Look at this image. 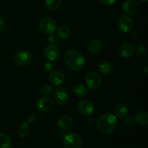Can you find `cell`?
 <instances>
[{"label": "cell", "mask_w": 148, "mask_h": 148, "mask_svg": "<svg viewBox=\"0 0 148 148\" xmlns=\"http://www.w3.org/2000/svg\"><path fill=\"white\" fill-rule=\"evenodd\" d=\"M117 126L116 116L111 113H106L98 117L96 127L100 133L104 135L110 134L114 132Z\"/></svg>", "instance_id": "6da1fadb"}, {"label": "cell", "mask_w": 148, "mask_h": 148, "mask_svg": "<svg viewBox=\"0 0 148 148\" xmlns=\"http://www.w3.org/2000/svg\"><path fill=\"white\" fill-rule=\"evenodd\" d=\"M64 60L66 65L73 70H79L83 68L85 59L82 53L75 50H69L65 53Z\"/></svg>", "instance_id": "7a4b0ae2"}, {"label": "cell", "mask_w": 148, "mask_h": 148, "mask_svg": "<svg viewBox=\"0 0 148 148\" xmlns=\"http://www.w3.org/2000/svg\"><path fill=\"white\" fill-rule=\"evenodd\" d=\"M63 145L65 148H82L83 141L79 134L71 132L64 137Z\"/></svg>", "instance_id": "3957f363"}, {"label": "cell", "mask_w": 148, "mask_h": 148, "mask_svg": "<svg viewBox=\"0 0 148 148\" xmlns=\"http://www.w3.org/2000/svg\"><path fill=\"white\" fill-rule=\"evenodd\" d=\"M39 29L46 34H53L57 29L56 20L51 17H44L39 22Z\"/></svg>", "instance_id": "277c9868"}, {"label": "cell", "mask_w": 148, "mask_h": 148, "mask_svg": "<svg viewBox=\"0 0 148 148\" xmlns=\"http://www.w3.org/2000/svg\"><path fill=\"white\" fill-rule=\"evenodd\" d=\"M33 56L31 53L27 51H17L14 56V61L16 64L20 66H25L32 62Z\"/></svg>", "instance_id": "5b68a950"}, {"label": "cell", "mask_w": 148, "mask_h": 148, "mask_svg": "<svg viewBox=\"0 0 148 148\" xmlns=\"http://www.w3.org/2000/svg\"><path fill=\"white\" fill-rule=\"evenodd\" d=\"M85 82L88 88L91 90H97L101 84V77L95 72H89L85 77Z\"/></svg>", "instance_id": "8992f818"}, {"label": "cell", "mask_w": 148, "mask_h": 148, "mask_svg": "<svg viewBox=\"0 0 148 148\" xmlns=\"http://www.w3.org/2000/svg\"><path fill=\"white\" fill-rule=\"evenodd\" d=\"M123 11L130 15H134L140 10V3L137 0H126L122 4Z\"/></svg>", "instance_id": "52a82bcc"}, {"label": "cell", "mask_w": 148, "mask_h": 148, "mask_svg": "<svg viewBox=\"0 0 148 148\" xmlns=\"http://www.w3.org/2000/svg\"><path fill=\"white\" fill-rule=\"evenodd\" d=\"M77 109L82 116H88L94 112V105L90 101L87 99L82 100L77 104Z\"/></svg>", "instance_id": "ba28073f"}, {"label": "cell", "mask_w": 148, "mask_h": 148, "mask_svg": "<svg viewBox=\"0 0 148 148\" xmlns=\"http://www.w3.org/2000/svg\"><path fill=\"white\" fill-rule=\"evenodd\" d=\"M44 56L47 60L53 62L59 59L60 56V51L56 45L54 43H51L48 45L44 51Z\"/></svg>", "instance_id": "9c48e42d"}, {"label": "cell", "mask_w": 148, "mask_h": 148, "mask_svg": "<svg viewBox=\"0 0 148 148\" xmlns=\"http://www.w3.org/2000/svg\"><path fill=\"white\" fill-rule=\"evenodd\" d=\"M119 26L123 33H128L132 31L134 27V23L131 17L128 15H122L119 20Z\"/></svg>", "instance_id": "30bf717a"}, {"label": "cell", "mask_w": 148, "mask_h": 148, "mask_svg": "<svg viewBox=\"0 0 148 148\" xmlns=\"http://www.w3.org/2000/svg\"><path fill=\"white\" fill-rule=\"evenodd\" d=\"M135 53V47L132 43L125 42L119 46V53L122 58L128 59L132 57Z\"/></svg>", "instance_id": "8fae6325"}, {"label": "cell", "mask_w": 148, "mask_h": 148, "mask_svg": "<svg viewBox=\"0 0 148 148\" xmlns=\"http://www.w3.org/2000/svg\"><path fill=\"white\" fill-rule=\"evenodd\" d=\"M38 109L41 112H49L54 107V102L53 100L49 97H43L40 98L37 104Z\"/></svg>", "instance_id": "7c38bea8"}, {"label": "cell", "mask_w": 148, "mask_h": 148, "mask_svg": "<svg viewBox=\"0 0 148 148\" xmlns=\"http://www.w3.org/2000/svg\"><path fill=\"white\" fill-rule=\"evenodd\" d=\"M53 97L56 102L60 106L66 105L69 99V93L64 88H59L56 90L53 94Z\"/></svg>", "instance_id": "4fadbf2b"}, {"label": "cell", "mask_w": 148, "mask_h": 148, "mask_svg": "<svg viewBox=\"0 0 148 148\" xmlns=\"http://www.w3.org/2000/svg\"><path fill=\"white\" fill-rule=\"evenodd\" d=\"M65 75H64L63 72L59 70H53L52 71L49 75V80L54 85L59 86V85H62L65 82Z\"/></svg>", "instance_id": "5bb4252c"}, {"label": "cell", "mask_w": 148, "mask_h": 148, "mask_svg": "<svg viewBox=\"0 0 148 148\" xmlns=\"http://www.w3.org/2000/svg\"><path fill=\"white\" fill-rule=\"evenodd\" d=\"M98 69L101 75H108L112 72L114 69V65L109 61H103L98 64Z\"/></svg>", "instance_id": "9a60e30c"}, {"label": "cell", "mask_w": 148, "mask_h": 148, "mask_svg": "<svg viewBox=\"0 0 148 148\" xmlns=\"http://www.w3.org/2000/svg\"><path fill=\"white\" fill-rule=\"evenodd\" d=\"M72 124H73V121H72V118L70 116H69L66 115L61 116L57 121L58 127L64 130L70 129L72 127Z\"/></svg>", "instance_id": "2e32d148"}, {"label": "cell", "mask_w": 148, "mask_h": 148, "mask_svg": "<svg viewBox=\"0 0 148 148\" xmlns=\"http://www.w3.org/2000/svg\"><path fill=\"white\" fill-rule=\"evenodd\" d=\"M102 49L103 42L99 38L92 39L90 41V43H89V46H88L89 51L91 53H93V54H96V53H98L99 52H101Z\"/></svg>", "instance_id": "e0dca14e"}, {"label": "cell", "mask_w": 148, "mask_h": 148, "mask_svg": "<svg viewBox=\"0 0 148 148\" xmlns=\"http://www.w3.org/2000/svg\"><path fill=\"white\" fill-rule=\"evenodd\" d=\"M129 111H130V109H129L128 106L127 104L121 103L116 106L114 112H115V115L116 117L124 118L128 114Z\"/></svg>", "instance_id": "ac0fdd59"}, {"label": "cell", "mask_w": 148, "mask_h": 148, "mask_svg": "<svg viewBox=\"0 0 148 148\" xmlns=\"http://www.w3.org/2000/svg\"><path fill=\"white\" fill-rule=\"evenodd\" d=\"M73 92L76 96L79 98L85 97L89 93L88 88L83 84H77L73 88Z\"/></svg>", "instance_id": "d6986e66"}, {"label": "cell", "mask_w": 148, "mask_h": 148, "mask_svg": "<svg viewBox=\"0 0 148 148\" xmlns=\"http://www.w3.org/2000/svg\"><path fill=\"white\" fill-rule=\"evenodd\" d=\"M134 120L140 125L146 126L148 124V114L144 111H140L135 114Z\"/></svg>", "instance_id": "ffe728a7"}, {"label": "cell", "mask_w": 148, "mask_h": 148, "mask_svg": "<svg viewBox=\"0 0 148 148\" xmlns=\"http://www.w3.org/2000/svg\"><path fill=\"white\" fill-rule=\"evenodd\" d=\"M56 33H57L58 37L65 40L71 36V30L68 26L61 25L56 29Z\"/></svg>", "instance_id": "44dd1931"}, {"label": "cell", "mask_w": 148, "mask_h": 148, "mask_svg": "<svg viewBox=\"0 0 148 148\" xmlns=\"http://www.w3.org/2000/svg\"><path fill=\"white\" fill-rule=\"evenodd\" d=\"M11 143V139L7 134L0 133V148H10Z\"/></svg>", "instance_id": "7402d4cb"}, {"label": "cell", "mask_w": 148, "mask_h": 148, "mask_svg": "<svg viewBox=\"0 0 148 148\" xmlns=\"http://www.w3.org/2000/svg\"><path fill=\"white\" fill-rule=\"evenodd\" d=\"M62 0H46V6L51 11H56L62 5Z\"/></svg>", "instance_id": "603a6c76"}, {"label": "cell", "mask_w": 148, "mask_h": 148, "mask_svg": "<svg viewBox=\"0 0 148 148\" xmlns=\"http://www.w3.org/2000/svg\"><path fill=\"white\" fill-rule=\"evenodd\" d=\"M30 128H29L28 123L23 122L19 127V135L22 138H25L28 136Z\"/></svg>", "instance_id": "cb8c5ba5"}, {"label": "cell", "mask_w": 148, "mask_h": 148, "mask_svg": "<svg viewBox=\"0 0 148 148\" xmlns=\"http://www.w3.org/2000/svg\"><path fill=\"white\" fill-rule=\"evenodd\" d=\"M52 91H53V87L48 84L41 85V87L40 88V92L43 95H49V94L51 93Z\"/></svg>", "instance_id": "d4e9b609"}, {"label": "cell", "mask_w": 148, "mask_h": 148, "mask_svg": "<svg viewBox=\"0 0 148 148\" xmlns=\"http://www.w3.org/2000/svg\"><path fill=\"white\" fill-rule=\"evenodd\" d=\"M137 53L139 56H140V57H144V56H145L146 54H147V50L145 46H140L137 47Z\"/></svg>", "instance_id": "484cf974"}, {"label": "cell", "mask_w": 148, "mask_h": 148, "mask_svg": "<svg viewBox=\"0 0 148 148\" xmlns=\"http://www.w3.org/2000/svg\"><path fill=\"white\" fill-rule=\"evenodd\" d=\"M43 69L48 73H51L52 71H53V69H54V66L52 63L51 62H46V64H44L43 65Z\"/></svg>", "instance_id": "4316f807"}, {"label": "cell", "mask_w": 148, "mask_h": 148, "mask_svg": "<svg viewBox=\"0 0 148 148\" xmlns=\"http://www.w3.org/2000/svg\"><path fill=\"white\" fill-rule=\"evenodd\" d=\"M100 1V3H101L103 5L106 6H110L114 4V3L116 1V0H98Z\"/></svg>", "instance_id": "83f0119b"}, {"label": "cell", "mask_w": 148, "mask_h": 148, "mask_svg": "<svg viewBox=\"0 0 148 148\" xmlns=\"http://www.w3.org/2000/svg\"><path fill=\"white\" fill-rule=\"evenodd\" d=\"M132 123V117H127L123 121V124L125 127H129L130 125H131Z\"/></svg>", "instance_id": "f1b7e54d"}, {"label": "cell", "mask_w": 148, "mask_h": 148, "mask_svg": "<svg viewBox=\"0 0 148 148\" xmlns=\"http://www.w3.org/2000/svg\"><path fill=\"white\" fill-rule=\"evenodd\" d=\"M49 42L52 43H57L58 42V38L56 36H55L53 34H51L49 38Z\"/></svg>", "instance_id": "f546056e"}, {"label": "cell", "mask_w": 148, "mask_h": 148, "mask_svg": "<svg viewBox=\"0 0 148 148\" xmlns=\"http://www.w3.org/2000/svg\"><path fill=\"white\" fill-rule=\"evenodd\" d=\"M4 27H5V20H4V18L0 17V32L4 30Z\"/></svg>", "instance_id": "4dcf8cb0"}, {"label": "cell", "mask_w": 148, "mask_h": 148, "mask_svg": "<svg viewBox=\"0 0 148 148\" xmlns=\"http://www.w3.org/2000/svg\"><path fill=\"white\" fill-rule=\"evenodd\" d=\"M36 120V116L35 115H33V114H32V115H30L28 116V118H27V123H33Z\"/></svg>", "instance_id": "1f68e13d"}, {"label": "cell", "mask_w": 148, "mask_h": 148, "mask_svg": "<svg viewBox=\"0 0 148 148\" xmlns=\"http://www.w3.org/2000/svg\"><path fill=\"white\" fill-rule=\"evenodd\" d=\"M130 36H131L132 38H133V39L138 38L139 34L137 31H131V32H130Z\"/></svg>", "instance_id": "d6a6232c"}, {"label": "cell", "mask_w": 148, "mask_h": 148, "mask_svg": "<svg viewBox=\"0 0 148 148\" xmlns=\"http://www.w3.org/2000/svg\"><path fill=\"white\" fill-rule=\"evenodd\" d=\"M86 123H87V124H88V125L92 126V124H93V123H94V119L92 118L87 119Z\"/></svg>", "instance_id": "836d02e7"}, {"label": "cell", "mask_w": 148, "mask_h": 148, "mask_svg": "<svg viewBox=\"0 0 148 148\" xmlns=\"http://www.w3.org/2000/svg\"><path fill=\"white\" fill-rule=\"evenodd\" d=\"M145 75L147 74V66H145Z\"/></svg>", "instance_id": "e575fe53"}, {"label": "cell", "mask_w": 148, "mask_h": 148, "mask_svg": "<svg viewBox=\"0 0 148 148\" xmlns=\"http://www.w3.org/2000/svg\"><path fill=\"white\" fill-rule=\"evenodd\" d=\"M141 1H143V2H146V1H147V0H140Z\"/></svg>", "instance_id": "d590c367"}]
</instances>
